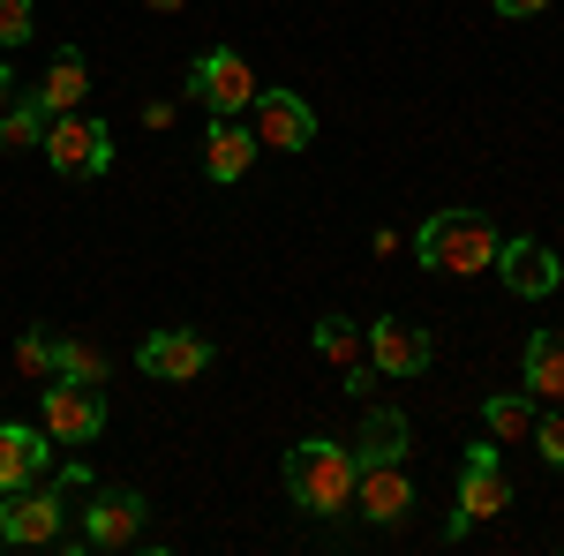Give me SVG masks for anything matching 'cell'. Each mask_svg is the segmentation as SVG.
Segmentation results:
<instances>
[{
	"mask_svg": "<svg viewBox=\"0 0 564 556\" xmlns=\"http://www.w3.org/2000/svg\"><path fill=\"white\" fill-rule=\"evenodd\" d=\"M354 481H361L354 444H339V436H302V444H286V497H294L308 519L354 512Z\"/></svg>",
	"mask_w": 564,
	"mask_h": 556,
	"instance_id": "1",
	"label": "cell"
},
{
	"mask_svg": "<svg viewBox=\"0 0 564 556\" xmlns=\"http://www.w3.org/2000/svg\"><path fill=\"white\" fill-rule=\"evenodd\" d=\"M497 241L505 233L481 211H430L422 233H414V257L430 263V271H444V279H481L497 263Z\"/></svg>",
	"mask_w": 564,
	"mask_h": 556,
	"instance_id": "2",
	"label": "cell"
},
{
	"mask_svg": "<svg viewBox=\"0 0 564 556\" xmlns=\"http://www.w3.org/2000/svg\"><path fill=\"white\" fill-rule=\"evenodd\" d=\"M512 504V481H505V467H497V436L489 444H467V459H459V497H452V519H444V542H467L481 519H497Z\"/></svg>",
	"mask_w": 564,
	"mask_h": 556,
	"instance_id": "3",
	"label": "cell"
},
{
	"mask_svg": "<svg viewBox=\"0 0 564 556\" xmlns=\"http://www.w3.org/2000/svg\"><path fill=\"white\" fill-rule=\"evenodd\" d=\"M39 428L53 436V444H90V436L106 428V391L76 384V377L39 384Z\"/></svg>",
	"mask_w": 564,
	"mask_h": 556,
	"instance_id": "4",
	"label": "cell"
},
{
	"mask_svg": "<svg viewBox=\"0 0 564 556\" xmlns=\"http://www.w3.org/2000/svg\"><path fill=\"white\" fill-rule=\"evenodd\" d=\"M45 159H53V173H106L113 166V129L106 121H90V113H53L45 121Z\"/></svg>",
	"mask_w": 564,
	"mask_h": 556,
	"instance_id": "5",
	"label": "cell"
},
{
	"mask_svg": "<svg viewBox=\"0 0 564 556\" xmlns=\"http://www.w3.org/2000/svg\"><path fill=\"white\" fill-rule=\"evenodd\" d=\"M151 526V497L143 489H98L84 504V549H129Z\"/></svg>",
	"mask_w": 564,
	"mask_h": 556,
	"instance_id": "6",
	"label": "cell"
},
{
	"mask_svg": "<svg viewBox=\"0 0 564 556\" xmlns=\"http://www.w3.org/2000/svg\"><path fill=\"white\" fill-rule=\"evenodd\" d=\"M257 76H249V61L234 53V45H212L204 61H196V76H188V98L196 106H212V113H249V98H257Z\"/></svg>",
	"mask_w": 564,
	"mask_h": 556,
	"instance_id": "7",
	"label": "cell"
},
{
	"mask_svg": "<svg viewBox=\"0 0 564 556\" xmlns=\"http://www.w3.org/2000/svg\"><path fill=\"white\" fill-rule=\"evenodd\" d=\"M369 361H377V377H391V384H414L436 361V339L422 324H406V316H377L369 324Z\"/></svg>",
	"mask_w": 564,
	"mask_h": 556,
	"instance_id": "8",
	"label": "cell"
},
{
	"mask_svg": "<svg viewBox=\"0 0 564 556\" xmlns=\"http://www.w3.org/2000/svg\"><path fill=\"white\" fill-rule=\"evenodd\" d=\"M249 113H257L249 129H257L263 151H294V159H302L308 143H316V113H308L302 90H257V98H249Z\"/></svg>",
	"mask_w": 564,
	"mask_h": 556,
	"instance_id": "9",
	"label": "cell"
},
{
	"mask_svg": "<svg viewBox=\"0 0 564 556\" xmlns=\"http://www.w3.org/2000/svg\"><path fill=\"white\" fill-rule=\"evenodd\" d=\"M61 542V489H8L0 504V549H45Z\"/></svg>",
	"mask_w": 564,
	"mask_h": 556,
	"instance_id": "10",
	"label": "cell"
},
{
	"mask_svg": "<svg viewBox=\"0 0 564 556\" xmlns=\"http://www.w3.org/2000/svg\"><path fill=\"white\" fill-rule=\"evenodd\" d=\"M505 286L520 301H542V294H557L564 286V263H557V249H542L534 233H512V241H497V263H489Z\"/></svg>",
	"mask_w": 564,
	"mask_h": 556,
	"instance_id": "11",
	"label": "cell"
},
{
	"mask_svg": "<svg viewBox=\"0 0 564 556\" xmlns=\"http://www.w3.org/2000/svg\"><path fill=\"white\" fill-rule=\"evenodd\" d=\"M135 369L143 377H159V384H196L204 369H212V339L204 331H151V339L135 346Z\"/></svg>",
	"mask_w": 564,
	"mask_h": 556,
	"instance_id": "12",
	"label": "cell"
},
{
	"mask_svg": "<svg viewBox=\"0 0 564 556\" xmlns=\"http://www.w3.org/2000/svg\"><path fill=\"white\" fill-rule=\"evenodd\" d=\"M354 504L369 526H399V519L414 512V481H406V459H384V467H361L354 481Z\"/></svg>",
	"mask_w": 564,
	"mask_h": 556,
	"instance_id": "13",
	"label": "cell"
},
{
	"mask_svg": "<svg viewBox=\"0 0 564 556\" xmlns=\"http://www.w3.org/2000/svg\"><path fill=\"white\" fill-rule=\"evenodd\" d=\"M45 467H53V436L31 422H0V497L45 481Z\"/></svg>",
	"mask_w": 564,
	"mask_h": 556,
	"instance_id": "14",
	"label": "cell"
},
{
	"mask_svg": "<svg viewBox=\"0 0 564 556\" xmlns=\"http://www.w3.org/2000/svg\"><path fill=\"white\" fill-rule=\"evenodd\" d=\"M257 129H241V113H212V135H204V173H212L218 188H234L241 173L257 166Z\"/></svg>",
	"mask_w": 564,
	"mask_h": 556,
	"instance_id": "15",
	"label": "cell"
},
{
	"mask_svg": "<svg viewBox=\"0 0 564 556\" xmlns=\"http://www.w3.org/2000/svg\"><path fill=\"white\" fill-rule=\"evenodd\" d=\"M520 391L534 406H564V331H534L520 353Z\"/></svg>",
	"mask_w": 564,
	"mask_h": 556,
	"instance_id": "16",
	"label": "cell"
},
{
	"mask_svg": "<svg viewBox=\"0 0 564 556\" xmlns=\"http://www.w3.org/2000/svg\"><path fill=\"white\" fill-rule=\"evenodd\" d=\"M84 90H90V61L76 53V45H61V53L45 61V84L31 90V98H39L45 113H76V106H84Z\"/></svg>",
	"mask_w": 564,
	"mask_h": 556,
	"instance_id": "17",
	"label": "cell"
},
{
	"mask_svg": "<svg viewBox=\"0 0 564 556\" xmlns=\"http://www.w3.org/2000/svg\"><path fill=\"white\" fill-rule=\"evenodd\" d=\"M354 459H361V467L406 459V414H399V406H369V414H361V436H354Z\"/></svg>",
	"mask_w": 564,
	"mask_h": 556,
	"instance_id": "18",
	"label": "cell"
},
{
	"mask_svg": "<svg viewBox=\"0 0 564 556\" xmlns=\"http://www.w3.org/2000/svg\"><path fill=\"white\" fill-rule=\"evenodd\" d=\"M45 121H53V113H45L39 98H8V106H0V159L39 151V143H45Z\"/></svg>",
	"mask_w": 564,
	"mask_h": 556,
	"instance_id": "19",
	"label": "cell"
},
{
	"mask_svg": "<svg viewBox=\"0 0 564 556\" xmlns=\"http://www.w3.org/2000/svg\"><path fill=\"white\" fill-rule=\"evenodd\" d=\"M316 353L347 377V369H361V361H369V331H361L354 316H324V324H316Z\"/></svg>",
	"mask_w": 564,
	"mask_h": 556,
	"instance_id": "20",
	"label": "cell"
},
{
	"mask_svg": "<svg viewBox=\"0 0 564 556\" xmlns=\"http://www.w3.org/2000/svg\"><path fill=\"white\" fill-rule=\"evenodd\" d=\"M481 428H489L497 444H527V428H534V399H527V391H497V399L481 406Z\"/></svg>",
	"mask_w": 564,
	"mask_h": 556,
	"instance_id": "21",
	"label": "cell"
},
{
	"mask_svg": "<svg viewBox=\"0 0 564 556\" xmlns=\"http://www.w3.org/2000/svg\"><path fill=\"white\" fill-rule=\"evenodd\" d=\"M53 377H76V384H113V361L90 339H53Z\"/></svg>",
	"mask_w": 564,
	"mask_h": 556,
	"instance_id": "22",
	"label": "cell"
},
{
	"mask_svg": "<svg viewBox=\"0 0 564 556\" xmlns=\"http://www.w3.org/2000/svg\"><path fill=\"white\" fill-rule=\"evenodd\" d=\"M15 377H23V384H53V331H45V324H23V339H15Z\"/></svg>",
	"mask_w": 564,
	"mask_h": 556,
	"instance_id": "23",
	"label": "cell"
},
{
	"mask_svg": "<svg viewBox=\"0 0 564 556\" xmlns=\"http://www.w3.org/2000/svg\"><path fill=\"white\" fill-rule=\"evenodd\" d=\"M527 444L542 451V467L564 473V406H542V414H534V428H527Z\"/></svg>",
	"mask_w": 564,
	"mask_h": 556,
	"instance_id": "24",
	"label": "cell"
},
{
	"mask_svg": "<svg viewBox=\"0 0 564 556\" xmlns=\"http://www.w3.org/2000/svg\"><path fill=\"white\" fill-rule=\"evenodd\" d=\"M39 31V0H0V45H23Z\"/></svg>",
	"mask_w": 564,
	"mask_h": 556,
	"instance_id": "25",
	"label": "cell"
},
{
	"mask_svg": "<svg viewBox=\"0 0 564 556\" xmlns=\"http://www.w3.org/2000/svg\"><path fill=\"white\" fill-rule=\"evenodd\" d=\"M8 98H15V76H8V61H0V106H8Z\"/></svg>",
	"mask_w": 564,
	"mask_h": 556,
	"instance_id": "26",
	"label": "cell"
},
{
	"mask_svg": "<svg viewBox=\"0 0 564 556\" xmlns=\"http://www.w3.org/2000/svg\"><path fill=\"white\" fill-rule=\"evenodd\" d=\"M143 8H166V15H174V8H188V0H143Z\"/></svg>",
	"mask_w": 564,
	"mask_h": 556,
	"instance_id": "27",
	"label": "cell"
}]
</instances>
